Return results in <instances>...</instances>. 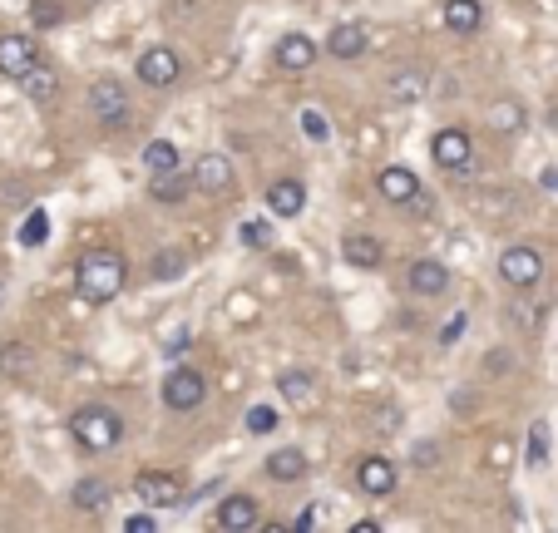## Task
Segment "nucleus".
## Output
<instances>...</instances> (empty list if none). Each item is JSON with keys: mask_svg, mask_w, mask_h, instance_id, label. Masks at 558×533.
Returning <instances> with one entry per match:
<instances>
[{"mask_svg": "<svg viewBox=\"0 0 558 533\" xmlns=\"http://www.w3.org/2000/svg\"><path fill=\"white\" fill-rule=\"evenodd\" d=\"M124 282H129V262H124V252H114V247L84 252L80 267H75V287H80V297L89 306L114 302V297L124 292Z\"/></svg>", "mask_w": 558, "mask_h": 533, "instance_id": "obj_1", "label": "nucleus"}, {"mask_svg": "<svg viewBox=\"0 0 558 533\" xmlns=\"http://www.w3.org/2000/svg\"><path fill=\"white\" fill-rule=\"evenodd\" d=\"M70 435L80 440V450L104 455V450H114V445L124 440V420H119L109 405H80V410L70 415Z\"/></svg>", "mask_w": 558, "mask_h": 533, "instance_id": "obj_2", "label": "nucleus"}, {"mask_svg": "<svg viewBox=\"0 0 558 533\" xmlns=\"http://www.w3.org/2000/svg\"><path fill=\"white\" fill-rule=\"evenodd\" d=\"M134 494H139L149 509H178V504L188 499V489H183V479H178L173 469H139V474H134Z\"/></svg>", "mask_w": 558, "mask_h": 533, "instance_id": "obj_3", "label": "nucleus"}, {"mask_svg": "<svg viewBox=\"0 0 558 533\" xmlns=\"http://www.w3.org/2000/svg\"><path fill=\"white\" fill-rule=\"evenodd\" d=\"M89 109H94V119H99L104 129H124V124H129V89H124L119 79H99V84L89 89Z\"/></svg>", "mask_w": 558, "mask_h": 533, "instance_id": "obj_4", "label": "nucleus"}, {"mask_svg": "<svg viewBox=\"0 0 558 533\" xmlns=\"http://www.w3.org/2000/svg\"><path fill=\"white\" fill-rule=\"evenodd\" d=\"M499 277L514 287V292H524V287H534L539 277H544V252L539 247H504V257H499Z\"/></svg>", "mask_w": 558, "mask_h": 533, "instance_id": "obj_5", "label": "nucleus"}, {"mask_svg": "<svg viewBox=\"0 0 558 533\" xmlns=\"http://www.w3.org/2000/svg\"><path fill=\"white\" fill-rule=\"evenodd\" d=\"M203 395H208V381H203L193 366H173V371H168V381H163V405H168V410H178V415H183V410H198Z\"/></svg>", "mask_w": 558, "mask_h": 533, "instance_id": "obj_6", "label": "nucleus"}, {"mask_svg": "<svg viewBox=\"0 0 558 533\" xmlns=\"http://www.w3.org/2000/svg\"><path fill=\"white\" fill-rule=\"evenodd\" d=\"M35 65H40V50H35L30 35H0V75L20 84Z\"/></svg>", "mask_w": 558, "mask_h": 533, "instance_id": "obj_7", "label": "nucleus"}, {"mask_svg": "<svg viewBox=\"0 0 558 533\" xmlns=\"http://www.w3.org/2000/svg\"><path fill=\"white\" fill-rule=\"evenodd\" d=\"M272 60H277V70H282V75H307V70L317 65V45H312L302 30H292V35H282V40H277Z\"/></svg>", "mask_w": 558, "mask_h": 533, "instance_id": "obj_8", "label": "nucleus"}, {"mask_svg": "<svg viewBox=\"0 0 558 533\" xmlns=\"http://www.w3.org/2000/svg\"><path fill=\"white\" fill-rule=\"evenodd\" d=\"M178 75H183V60H178L168 45H154V50L139 55V79H144L149 89H168V84H178Z\"/></svg>", "mask_w": 558, "mask_h": 533, "instance_id": "obj_9", "label": "nucleus"}, {"mask_svg": "<svg viewBox=\"0 0 558 533\" xmlns=\"http://www.w3.org/2000/svg\"><path fill=\"white\" fill-rule=\"evenodd\" d=\"M430 158H435L440 168H470L475 139H470L465 129H440V134L430 139Z\"/></svg>", "mask_w": 558, "mask_h": 533, "instance_id": "obj_10", "label": "nucleus"}, {"mask_svg": "<svg viewBox=\"0 0 558 533\" xmlns=\"http://www.w3.org/2000/svg\"><path fill=\"white\" fill-rule=\"evenodd\" d=\"M193 188H203V193H228V188H233V163H228L223 153H203V158L193 163Z\"/></svg>", "mask_w": 558, "mask_h": 533, "instance_id": "obj_11", "label": "nucleus"}, {"mask_svg": "<svg viewBox=\"0 0 558 533\" xmlns=\"http://www.w3.org/2000/svg\"><path fill=\"white\" fill-rule=\"evenodd\" d=\"M356 484H361L366 494H376V499H381V494H396V464L386 455L361 459V464H356Z\"/></svg>", "mask_w": 558, "mask_h": 533, "instance_id": "obj_12", "label": "nucleus"}, {"mask_svg": "<svg viewBox=\"0 0 558 533\" xmlns=\"http://www.w3.org/2000/svg\"><path fill=\"white\" fill-rule=\"evenodd\" d=\"M445 287H450V267L445 262H435V257L410 262V292L415 297H440Z\"/></svg>", "mask_w": 558, "mask_h": 533, "instance_id": "obj_13", "label": "nucleus"}, {"mask_svg": "<svg viewBox=\"0 0 558 533\" xmlns=\"http://www.w3.org/2000/svg\"><path fill=\"white\" fill-rule=\"evenodd\" d=\"M376 188H381V198H386V203L410 208V203H415V193H420V178H415L410 168H386V173L376 178Z\"/></svg>", "mask_w": 558, "mask_h": 533, "instance_id": "obj_14", "label": "nucleus"}, {"mask_svg": "<svg viewBox=\"0 0 558 533\" xmlns=\"http://www.w3.org/2000/svg\"><path fill=\"white\" fill-rule=\"evenodd\" d=\"M277 390H282V400L297 405V410H312V405H317V376H312V371H282V376H277Z\"/></svg>", "mask_w": 558, "mask_h": 533, "instance_id": "obj_15", "label": "nucleus"}, {"mask_svg": "<svg viewBox=\"0 0 558 533\" xmlns=\"http://www.w3.org/2000/svg\"><path fill=\"white\" fill-rule=\"evenodd\" d=\"M267 208H272L277 218H297V213L307 208V188H302L297 178H282V183L267 188Z\"/></svg>", "mask_w": 558, "mask_h": 533, "instance_id": "obj_16", "label": "nucleus"}, {"mask_svg": "<svg viewBox=\"0 0 558 533\" xmlns=\"http://www.w3.org/2000/svg\"><path fill=\"white\" fill-rule=\"evenodd\" d=\"M267 479H272V484H297V479H307V455H302L297 445L267 455Z\"/></svg>", "mask_w": 558, "mask_h": 533, "instance_id": "obj_17", "label": "nucleus"}, {"mask_svg": "<svg viewBox=\"0 0 558 533\" xmlns=\"http://www.w3.org/2000/svg\"><path fill=\"white\" fill-rule=\"evenodd\" d=\"M218 524L223 529H257V499L252 494H228L223 504H218Z\"/></svg>", "mask_w": 558, "mask_h": 533, "instance_id": "obj_18", "label": "nucleus"}, {"mask_svg": "<svg viewBox=\"0 0 558 533\" xmlns=\"http://www.w3.org/2000/svg\"><path fill=\"white\" fill-rule=\"evenodd\" d=\"M341 257H346L351 267H361V272H376L386 252H381V242H376V237H366V232H351V237L341 242Z\"/></svg>", "mask_w": 558, "mask_h": 533, "instance_id": "obj_19", "label": "nucleus"}, {"mask_svg": "<svg viewBox=\"0 0 558 533\" xmlns=\"http://www.w3.org/2000/svg\"><path fill=\"white\" fill-rule=\"evenodd\" d=\"M20 89H25L30 104H55V99H60V75H55L50 65H35L30 75L20 79Z\"/></svg>", "mask_w": 558, "mask_h": 533, "instance_id": "obj_20", "label": "nucleus"}, {"mask_svg": "<svg viewBox=\"0 0 558 533\" xmlns=\"http://www.w3.org/2000/svg\"><path fill=\"white\" fill-rule=\"evenodd\" d=\"M326 50H331L336 60H356V55H366V25H336V30L326 35Z\"/></svg>", "mask_w": 558, "mask_h": 533, "instance_id": "obj_21", "label": "nucleus"}, {"mask_svg": "<svg viewBox=\"0 0 558 533\" xmlns=\"http://www.w3.org/2000/svg\"><path fill=\"white\" fill-rule=\"evenodd\" d=\"M425 89H430V79H425L420 65H405V70L391 75V99H396V104H415V99H425Z\"/></svg>", "mask_w": 558, "mask_h": 533, "instance_id": "obj_22", "label": "nucleus"}, {"mask_svg": "<svg viewBox=\"0 0 558 533\" xmlns=\"http://www.w3.org/2000/svg\"><path fill=\"white\" fill-rule=\"evenodd\" d=\"M445 25H450L455 35H475L479 25H484L479 0H445Z\"/></svg>", "mask_w": 558, "mask_h": 533, "instance_id": "obj_23", "label": "nucleus"}, {"mask_svg": "<svg viewBox=\"0 0 558 533\" xmlns=\"http://www.w3.org/2000/svg\"><path fill=\"white\" fill-rule=\"evenodd\" d=\"M188 193H193V173H178V168H173V173H159V178H154V198H159V203H183Z\"/></svg>", "mask_w": 558, "mask_h": 533, "instance_id": "obj_24", "label": "nucleus"}, {"mask_svg": "<svg viewBox=\"0 0 558 533\" xmlns=\"http://www.w3.org/2000/svg\"><path fill=\"white\" fill-rule=\"evenodd\" d=\"M144 168H149V178L173 173V168H178V144H173V139H154V144L144 149Z\"/></svg>", "mask_w": 558, "mask_h": 533, "instance_id": "obj_25", "label": "nucleus"}, {"mask_svg": "<svg viewBox=\"0 0 558 533\" xmlns=\"http://www.w3.org/2000/svg\"><path fill=\"white\" fill-rule=\"evenodd\" d=\"M104 504H109V484H104V479H80V484H75V509L99 514Z\"/></svg>", "mask_w": 558, "mask_h": 533, "instance_id": "obj_26", "label": "nucleus"}, {"mask_svg": "<svg viewBox=\"0 0 558 533\" xmlns=\"http://www.w3.org/2000/svg\"><path fill=\"white\" fill-rule=\"evenodd\" d=\"M183 267H188V257H183V252H154V262H149L154 282H178V277H183Z\"/></svg>", "mask_w": 558, "mask_h": 533, "instance_id": "obj_27", "label": "nucleus"}, {"mask_svg": "<svg viewBox=\"0 0 558 533\" xmlns=\"http://www.w3.org/2000/svg\"><path fill=\"white\" fill-rule=\"evenodd\" d=\"M50 237V218H45V208H35L25 223H20V247H40Z\"/></svg>", "mask_w": 558, "mask_h": 533, "instance_id": "obj_28", "label": "nucleus"}, {"mask_svg": "<svg viewBox=\"0 0 558 533\" xmlns=\"http://www.w3.org/2000/svg\"><path fill=\"white\" fill-rule=\"evenodd\" d=\"M25 366H30V351H25L20 341H10L5 356H0V371H5V376H25Z\"/></svg>", "mask_w": 558, "mask_h": 533, "instance_id": "obj_29", "label": "nucleus"}, {"mask_svg": "<svg viewBox=\"0 0 558 533\" xmlns=\"http://www.w3.org/2000/svg\"><path fill=\"white\" fill-rule=\"evenodd\" d=\"M247 430H252V435H272V430H277V410H272V405H252V410H247Z\"/></svg>", "mask_w": 558, "mask_h": 533, "instance_id": "obj_30", "label": "nucleus"}, {"mask_svg": "<svg viewBox=\"0 0 558 533\" xmlns=\"http://www.w3.org/2000/svg\"><path fill=\"white\" fill-rule=\"evenodd\" d=\"M302 134H307V139H317V144L331 139V124H326V114H321V109H302Z\"/></svg>", "mask_w": 558, "mask_h": 533, "instance_id": "obj_31", "label": "nucleus"}, {"mask_svg": "<svg viewBox=\"0 0 558 533\" xmlns=\"http://www.w3.org/2000/svg\"><path fill=\"white\" fill-rule=\"evenodd\" d=\"M519 124H524V109L519 104H509V99L494 104V129H519Z\"/></svg>", "mask_w": 558, "mask_h": 533, "instance_id": "obj_32", "label": "nucleus"}, {"mask_svg": "<svg viewBox=\"0 0 558 533\" xmlns=\"http://www.w3.org/2000/svg\"><path fill=\"white\" fill-rule=\"evenodd\" d=\"M242 242H247V247H267V242H272V228H267L262 218H252V223H242Z\"/></svg>", "mask_w": 558, "mask_h": 533, "instance_id": "obj_33", "label": "nucleus"}, {"mask_svg": "<svg viewBox=\"0 0 558 533\" xmlns=\"http://www.w3.org/2000/svg\"><path fill=\"white\" fill-rule=\"evenodd\" d=\"M509 316H519V326H524V331H534V326L544 321V316H539V302H519Z\"/></svg>", "mask_w": 558, "mask_h": 533, "instance_id": "obj_34", "label": "nucleus"}, {"mask_svg": "<svg viewBox=\"0 0 558 533\" xmlns=\"http://www.w3.org/2000/svg\"><path fill=\"white\" fill-rule=\"evenodd\" d=\"M30 15H35V25H55V20H60V5H55V0H35Z\"/></svg>", "mask_w": 558, "mask_h": 533, "instance_id": "obj_35", "label": "nucleus"}, {"mask_svg": "<svg viewBox=\"0 0 558 533\" xmlns=\"http://www.w3.org/2000/svg\"><path fill=\"white\" fill-rule=\"evenodd\" d=\"M124 533H159V519H149V514H134V519L124 524Z\"/></svg>", "mask_w": 558, "mask_h": 533, "instance_id": "obj_36", "label": "nucleus"}, {"mask_svg": "<svg viewBox=\"0 0 558 533\" xmlns=\"http://www.w3.org/2000/svg\"><path fill=\"white\" fill-rule=\"evenodd\" d=\"M529 459L544 464V425H534V440H529Z\"/></svg>", "mask_w": 558, "mask_h": 533, "instance_id": "obj_37", "label": "nucleus"}, {"mask_svg": "<svg viewBox=\"0 0 558 533\" xmlns=\"http://www.w3.org/2000/svg\"><path fill=\"white\" fill-rule=\"evenodd\" d=\"M183 351H188V336H183V331H178V336H173V341H168V346H163V356H168V361H178V356H183Z\"/></svg>", "mask_w": 558, "mask_h": 533, "instance_id": "obj_38", "label": "nucleus"}, {"mask_svg": "<svg viewBox=\"0 0 558 533\" xmlns=\"http://www.w3.org/2000/svg\"><path fill=\"white\" fill-rule=\"evenodd\" d=\"M460 331H465V316H455V321H450V326H445V336H440V341H445V346H450V341H455V336H460Z\"/></svg>", "mask_w": 558, "mask_h": 533, "instance_id": "obj_39", "label": "nucleus"}, {"mask_svg": "<svg viewBox=\"0 0 558 533\" xmlns=\"http://www.w3.org/2000/svg\"><path fill=\"white\" fill-rule=\"evenodd\" d=\"M539 183H544L549 193H558V163H554V168H544V178H539Z\"/></svg>", "mask_w": 558, "mask_h": 533, "instance_id": "obj_40", "label": "nucleus"}, {"mask_svg": "<svg viewBox=\"0 0 558 533\" xmlns=\"http://www.w3.org/2000/svg\"><path fill=\"white\" fill-rule=\"evenodd\" d=\"M317 524H321V519H317V509H307V514H302V519H297V529H307V533L317 529Z\"/></svg>", "mask_w": 558, "mask_h": 533, "instance_id": "obj_41", "label": "nucleus"}, {"mask_svg": "<svg viewBox=\"0 0 558 533\" xmlns=\"http://www.w3.org/2000/svg\"><path fill=\"white\" fill-rule=\"evenodd\" d=\"M0 306H5V282H0Z\"/></svg>", "mask_w": 558, "mask_h": 533, "instance_id": "obj_42", "label": "nucleus"}, {"mask_svg": "<svg viewBox=\"0 0 558 533\" xmlns=\"http://www.w3.org/2000/svg\"><path fill=\"white\" fill-rule=\"evenodd\" d=\"M554 5H558V0H554Z\"/></svg>", "mask_w": 558, "mask_h": 533, "instance_id": "obj_43", "label": "nucleus"}]
</instances>
